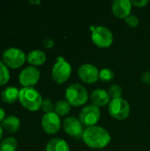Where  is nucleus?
<instances>
[{
	"instance_id": "obj_1",
	"label": "nucleus",
	"mask_w": 150,
	"mask_h": 151,
	"mask_svg": "<svg viewBox=\"0 0 150 151\" xmlns=\"http://www.w3.org/2000/svg\"><path fill=\"white\" fill-rule=\"evenodd\" d=\"M82 140L88 147L94 150H102L110 144L111 136L104 127L94 126L85 128Z\"/></svg>"
},
{
	"instance_id": "obj_2",
	"label": "nucleus",
	"mask_w": 150,
	"mask_h": 151,
	"mask_svg": "<svg viewBox=\"0 0 150 151\" xmlns=\"http://www.w3.org/2000/svg\"><path fill=\"white\" fill-rule=\"evenodd\" d=\"M19 101L24 108L35 111L42 108L43 99L40 92L34 88H23L19 90Z\"/></svg>"
},
{
	"instance_id": "obj_3",
	"label": "nucleus",
	"mask_w": 150,
	"mask_h": 151,
	"mask_svg": "<svg viewBox=\"0 0 150 151\" xmlns=\"http://www.w3.org/2000/svg\"><path fill=\"white\" fill-rule=\"evenodd\" d=\"M88 92L86 87L80 83H72L66 88L65 100L74 107L84 105L88 100Z\"/></svg>"
},
{
	"instance_id": "obj_4",
	"label": "nucleus",
	"mask_w": 150,
	"mask_h": 151,
	"mask_svg": "<svg viewBox=\"0 0 150 151\" xmlns=\"http://www.w3.org/2000/svg\"><path fill=\"white\" fill-rule=\"evenodd\" d=\"M91 40L99 48L110 47L114 40L113 34L110 28L104 26H90Z\"/></svg>"
},
{
	"instance_id": "obj_5",
	"label": "nucleus",
	"mask_w": 150,
	"mask_h": 151,
	"mask_svg": "<svg viewBox=\"0 0 150 151\" xmlns=\"http://www.w3.org/2000/svg\"><path fill=\"white\" fill-rule=\"evenodd\" d=\"M72 65L62 56L58 57L52 66L51 77L57 84H63L69 80L72 74Z\"/></svg>"
},
{
	"instance_id": "obj_6",
	"label": "nucleus",
	"mask_w": 150,
	"mask_h": 151,
	"mask_svg": "<svg viewBox=\"0 0 150 151\" xmlns=\"http://www.w3.org/2000/svg\"><path fill=\"white\" fill-rule=\"evenodd\" d=\"M110 115L117 120H124L130 115L131 107L129 103L123 97L111 99L108 104Z\"/></svg>"
},
{
	"instance_id": "obj_7",
	"label": "nucleus",
	"mask_w": 150,
	"mask_h": 151,
	"mask_svg": "<svg viewBox=\"0 0 150 151\" xmlns=\"http://www.w3.org/2000/svg\"><path fill=\"white\" fill-rule=\"evenodd\" d=\"M2 59L4 64L10 68H19L25 63L27 56L24 51L18 48H9L5 50L2 54Z\"/></svg>"
},
{
	"instance_id": "obj_8",
	"label": "nucleus",
	"mask_w": 150,
	"mask_h": 151,
	"mask_svg": "<svg viewBox=\"0 0 150 151\" xmlns=\"http://www.w3.org/2000/svg\"><path fill=\"white\" fill-rule=\"evenodd\" d=\"M101 118L100 108L94 104H88L82 108L80 112L79 119L83 126L89 127L97 124Z\"/></svg>"
},
{
	"instance_id": "obj_9",
	"label": "nucleus",
	"mask_w": 150,
	"mask_h": 151,
	"mask_svg": "<svg viewBox=\"0 0 150 151\" xmlns=\"http://www.w3.org/2000/svg\"><path fill=\"white\" fill-rule=\"evenodd\" d=\"M63 129L66 134L76 139L82 138L85 130L80 119L74 116H70L65 119L63 121Z\"/></svg>"
},
{
	"instance_id": "obj_10",
	"label": "nucleus",
	"mask_w": 150,
	"mask_h": 151,
	"mask_svg": "<svg viewBox=\"0 0 150 151\" xmlns=\"http://www.w3.org/2000/svg\"><path fill=\"white\" fill-rule=\"evenodd\" d=\"M40 77V71L35 66L30 65L24 68L20 72L19 81L24 88H34V86L39 81Z\"/></svg>"
},
{
	"instance_id": "obj_11",
	"label": "nucleus",
	"mask_w": 150,
	"mask_h": 151,
	"mask_svg": "<svg viewBox=\"0 0 150 151\" xmlns=\"http://www.w3.org/2000/svg\"><path fill=\"white\" fill-rule=\"evenodd\" d=\"M42 127L49 134H57L61 127L60 117L55 111L45 113L42 118Z\"/></svg>"
},
{
	"instance_id": "obj_12",
	"label": "nucleus",
	"mask_w": 150,
	"mask_h": 151,
	"mask_svg": "<svg viewBox=\"0 0 150 151\" xmlns=\"http://www.w3.org/2000/svg\"><path fill=\"white\" fill-rule=\"evenodd\" d=\"M99 70L98 68L89 63L82 64L78 69V75L80 79L88 84H92L99 80Z\"/></svg>"
},
{
	"instance_id": "obj_13",
	"label": "nucleus",
	"mask_w": 150,
	"mask_h": 151,
	"mask_svg": "<svg viewBox=\"0 0 150 151\" xmlns=\"http://www.w3.org/2000/svg\"><path fill=\"white\" fill-rule=\"evenodd\" d=\"M133 8L132 1L129 0H115L111 4V11L113 14L119 19H126L131 14Z\"/></svg>"
},
{
	"instance_id": "obj_14",
	"label": "nucleus",
	"mask_w": 150,
	"mask_h": 151,
	"mask_svg": "<svg viewBox=\"0 0 150 151\" xmlns=\"http://www.w3.org/2000/svg\"><path fill=\"white\" fill-rule=\"evenodd\" d=\"M90 101L92 102V104L100 108L109 104L111 97L107 90L103 88H95L90 95Z\"/></svg>"
},
{
	"instance_id": "obj_15",
	"label": "nucleus",
	"mask_w": 150,
	"mask_h": 151,
	"mask_svg": "<svg viewBox=\"0 0 150 151\" xmlns=\"http://www.w3.org/2000/svg\"><path fill=\"white\" fill-rule=\"evenodd\" d=\"M46 54L41 50H34L27 55V61L32 66L42 65L46 61Z\"/></svg>"
},
{
	"instance_id": "obj_16",
	"label": "nucleus",
	"mask_w": 150,
	"mask_h": 151,
	"mask_svg": "<svg viewBox=\"0 0 150 151\" xmlns=\"http://www.w3.org/2000/svg\"><path fill=\"white\" fill-rule=\"evenodd\" d=\"M46 151H70V146L64 139L54 138L46 144Z\"/></svg>"
},
{
	"instance_id": "obj_17",
	"label": "nucleus",
	"mask_w": 150,
	"mask_h": 151,
	"mask_svg": "<svg viewBox=\"0 0 150 151\" xmlns=\"http://www.w3.org/2000/svg\"><path fill=\"white\" fill-rule=\"evenodd\" d=\"M20 120L16 116H9L2 122V127L8 133H15L19 129Z\"/></svg>"
},
{
	"instance_id": "obj_18",
	"label": "nucleus",
	"mask_w": 150,
	"mask_h": 151,
	"mask_svg": "<svg viewBox=\"0 0 150 151\" xmlns=\"http://www.w3.org/2000/svg\"><path fill=\"white\" fill-rule=\"evenodd\" d=\"M19 90L15 87H7L5 88L2 94L1 98L3 102L7 104H12L19 99Z\"/></svg>"
},
{
	"instance_id": "obj_19",
	"label": "nucleus",
	"mask_w": 150,
	"mask_h": 151,
	"mask_svg": "<svg viewBox=\"0 0 150 151\" xmlns=\"http://www.w3.org/2000/svg\"><path fill=\"white\" fill-rule=\"evenodd\" d=\"M71 106L72 105L65 99H60L56 103L54 111L59 117H64V116H66L70 112Z\"/></svg>"
},
{
	"instance_id": "obj_20",
	"label": "nucleus",
	"mask_w": 150,
	"mask_h": 151,
	"mask_svg": "<svg viewBox=\"0 0 150 151\" xmlns=\"http://www.w3.org/2000/svg\"><path fill=\"white\" fill-rule=\"evenodd\" d=\"M17 146V140L14 137H8L0 143V151H15Z\"/></svg>"
},
{
	"instance_id": "obj_21",
	"label": "nucleus",
	"mask_w": 150,
	"mask_h": 151,
	"mask_svg": "<svg viewBox=\"0 0 150 151\" xmlns=\"http://www.w3.org/2000/svg\"><path fill=\"white\" fill-rule=\"evenodd\" d=\"M10 79V73L8 67L0 60V86L5 85Z\"/></svg>"
},
{
	"instance_id": "obj_22",
	"label": "nucleus",
	"mask_w": 150,
	"mask_h": 151,
	"mask_svg": "<svg viewBox=\"0 0 150 151\" xmlns=\"http://www.w3.org/2000/svg\"><path fill=\"white\" fill-rule=\"evenodd\" d=\"M114 76H115V73L111 68L105 67V68L101 69L99 72V79L105 82L111 81L114 78Z\"/></svg>"
},
{
	"instance_id": "obj_23",
	"label": "nucleus",
	"mask_w": 150,
	"mask_h": 151,
	"mask_svg": "<svg viewBox=\"0 0 150 151\" xmlns=\"http://www.w3.org/2000/svg\"><path fill=\"white\" fill-rule=\"evenodd\" d=\"M108 94L111 99L122 97V88L118 84H112L108 89Z\"/></svg>"
},
{
	"instance_id": "obj_24",
	"label": "nucleus",
	"mask_w": 150,
	"mask_h": 151,
	"mask_svg": "<svg viewBox=\"0 0 150 151\" xmlns=\"http://www.w3.org/2000/svg\"><path fill=\"white\" fill-rule=\"evenodd\" d=\"M42 109L45 113H49V112H52L53 110L55 109V104H53V102L49 99L46 98L43 100L42 102Z\"/></svg>"
},
{
	"instance_id": "obj_25",
	"label": "nucleus",
	"mask_w": 150,
	"mask_h": 151,
	"mask_svg": "<svg viewBox=\"0 0 150 151\" xmlns=\"http://www.w3.org/2000/svg\"><path fill=\"white\" fill-rule=\"evenodd\" d=\"M125 22H126V25H128L131 27H136L140 23V19L136 15L130 14L128 17H126L125 19Z\"/></svg>"
},
{
	"instance_id": "obj_26",
	"label": "nucleus",
	"mask_w": 150,
	"mask_h": 151,
	"mask_svg": "<svg viewBox=\"0 0 150 151\" xmlns=\"http://www.w3.org/2000/svg\"><path fill=\"white\" fill-rule=\"evenodd\" d=\"M149 3V2L148 0H134V1H132L133 5H135L136 7H139V8L146 6Z\"/></svg>"
},
{
	"instance_id": "obj_27",
	"label": "nucleus",
	"mask_w": 150,
	"mask_h": 151,
	"mask_svg": "<svg viewBox=\"0 0 150 151\" xmlns=\"http://www.w3.org/2000/svg\"><path fill=\"white\" fill-rule=\"evenodd\" d=\"M54 44H55V42H54L53 39L50 38V37H46V38L43 40V45H44V47L47 48V49L52 48V47L54 46Z\"/></svg>"
},
{
	"instance_id": "obj_28",
	"label": "nucleus",
	"mask_w": 150,
	"mask_h": 151,
	"mask_svg": "<svg viewBox=\"0 0 150 151\" xmlns=\"http://www.w3.org/2000/svg\"><path fill=\"white\" fill-rule=\"evenodd\" d=\"M141 81L146 84H150V71H146L141 74Z\"/></svg>"
},
{
	"instance_id": "obj_29",
	"label": "nucleus",
	"mask_w": 150,
	"mask_h": 151,
	"mask_svg": "<svg viewBox=\"0 0 150 151\" xmlns=\"http://www.w3.org/2000/svg\"><path fill=\"white\" fill-rule=\"evenodd\" d=\"M4 117H5V111L3 108L0 107V122L4 121V119H5Z\"/></svg>"
},
{
	"instance_id": "obj_30",
	"label": "nucleus",
	"mask_w": 150,
	"mask_h": 151,
	"mask_svg": "<svg viewBox=\"0 0 150 151\" xmlns=\"http://www.w3.org/2000/svg\"><path fill=\"white\" fill-rule=\"evenodd\" d=\"M3 127H2V126H0V140H1V138H2V136H3Z\"/></svg>"
},
{
	"instance_id": "obj_31",
	"label": "nucleus",
	"mask_w": 150,
	"mask_h": 151,
	"mask_svg": "<svg viewBox=\"0 0 150 151\" xmlns=\"http://www.w3.org/2000/svg\"><path fill=\"white\" fill-rule=\"evenodd\" d=\"M29 3H30V4H41L40 1H30Z\"/></svg>"
}]
</instances>
